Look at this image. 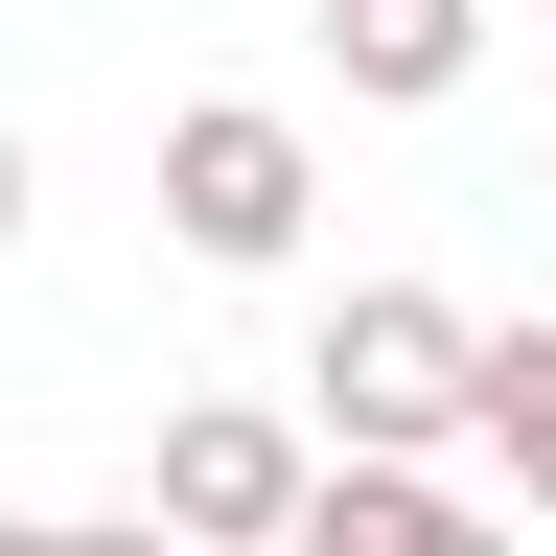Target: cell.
<instances>
[{
  "mask_svg": "<svg viewBox=\"0 0 556 556\" xmlns=\"http://www.w3.org/2000/svg\"><path fill=\"white\" fill-rule=\"evenodd\" d=\"M0 556H163L139 510H0Z\"/></svg>",
  "mask_w": 556,
  "mask_h": 556,
  "instance_id": "cell-7",
  "label": "cell"
},
{
  "mask_svg": "<svg viewBox=\"0 0 556 556\" xmlns=\"http://www.w3.org/2000/svg\"><path fill=\"white\" fill-rule=\"evenodd\" d=\"M464 302H441V278H348V302H325V348H302V417H325V441L348 464H441L464 441Z\"/></svg>",
  "mask_w": 556,
  "mask_h": 556,
  "instance_id": "cell-1",
  "label": "cell"
},
{
  "mask_svg": "<svg viewBox=\"0 0 556 556\" xmlns=\"http://www.w3.org/2000/svg\"><path fill=\"white\" fill-rule=\"evenodd\" d=\"M139 533H163V556H278V533H302V417L186 394V417H163V464H139Z\"/></svg>",
  "mask_w": 556,
  "mask_h": 556,
  "instance_id": "cell-3",
  "label": "cell"
},
{
  "mask_svg": "<svg viewBox=\"0 0 556 556\" xmlns=\"http://www.w3.org/2000/svg\"><path fill=\"white\" fill-rule=\"evenodd\" d=\"M533 24H556V0H533Z\"/></svg>",
  "mask_w": 556,
  "mask_h": 556,
  "instance_id": "cell-9",
  "label": "cell"
},
{
  "mask_svg": "<svg viewBox=\"0 0 556 556\" xmlns=\"http://www.w3.org/2000/svg\"><path fill=\"white\" fill-rule=\"evenodd\" d=\"M464 441L510 464V510H556V325H486L464 348Z\"/></svg>",
  "mask_w": 556,
  "mask_h": 556,
  "instance_id": "cell-6",
  "label": "cell"
},
{
  "mask_svg": "<svg viewBox=\"0 0 556 556\" xmlns=\"http://www.w3.org/2000/svg\"><path fill=\"white\" fill-rule=\"evenodd\" d=\"M302 208H325V139L278 116V93H186V116H163V232H186L208 278H278Z\"/></svg>",
  "mask_w": 556,
  "mask_h": 556,
  "instance_id": "cell-2",
  "label": "cell"
},
{
  "mask_svg": "<svg viewBox=\"0 0 556 556\" xmlns=\"http://www.w3.org/2000/svg\"><path fill=\"white\" fill-rule=\"evenodd\" d=\"M325 70H348L371 116H441L464 70H486V0H325Z\"/></svg>",
  "mask_w": 556,
  "mask_h": 556,
  "instance_id": "cell-5",
  "label": "cell"
},
{
  "mask_svg": "<svg viewBox=\"0 0 556 556\" xmlns=\"http://www.w3.org/2000/svg\"><path fill=\"white\" fill-rule=\"evenodd\" d=\"M0 232H24V139H0Z\"/></svg>",
  "mask_w": 556,
  "mask_h": 556,
  "instance_id": "cell-8",
  "label": "cell"
},
{
  "mask_svg": "<svg viewBox=\"0 0 556 556\" xmlns=\"http://www.w3.org/2000/svg\"><path fill=\"white\" fill-rule=\"evenodd\" d=\"M278 556H510V510H464L441 464H302V533Z\"/></svg>",
  "mask_w": 556,
  "mask_h": 556,
  "instance_id": "cell-4",
  "label": "cell"
}]
</instances>
